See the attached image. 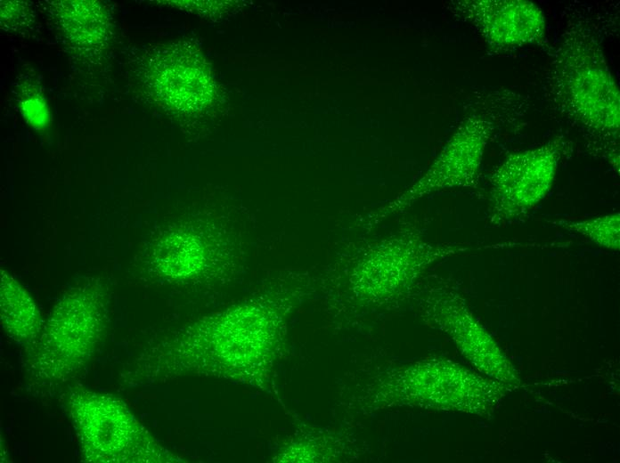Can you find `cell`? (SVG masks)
Returning <instances> with one entry per match:
<instances>
[{"label": "cell", "mask_w": 620, "mask_h": 463, "mask_svg": "<svg viewBox=\"0 0 620 463\" xmlns=\"http://www.w3.org/2000/svg\"><path fill=\"white\" fill-rule=\"evenodd\" d=\"M78 3L68 4L69 12H66L63 25L67 28L66 32L71 36V40L80 42L83 45H97L105 34V17L96 11L95 4H92L89 10L86 9L88 3Z\"/></svg>", "instance_id": "obj_11"}, {"label": "cell", "mask_w": 620, "mask_h": 463, "mask_svg": "<svg viewBox=\"0 0 620 463\" xmlns=\"http://www.w3.org/2000/svg\"><path fill=\"white\" fill-rule=\"evenodd\" d=\"M422 319L445 333L461 353L481 374L508 391L518 388V371L485 329L475 318L465 299L444 280L417 285L412 296Z\"/></svg>", "instance_id": "obj_4"}, {"label": "cell", "mask_w": 620, "mask_h": 463, "mask_svg": "<svg viewBox=\"0 0 620 463\" xmlns=\"http://www.w3.org/2000/svg\"><path fill=\"white\" fill-rule=\"evenodd\" d=\"M551 65V89L563 110L591 132L618 136L620 93L592 29L581 21L570 25Z\"/></svg>", "instance_id": "obj_3"}, {"label": "cell", "mask_w": 620, "mask_h": 463, "mask_svg": "<svg viewBox=\"0 0 620 463\" xmlns=\"http://www.w3.org/2000/svg\"><path fill=\"white\" fill-rule=\"evenodd\" d=\"M84 288L59 303L45 327L38 358L46 374L60 377L79 367L92 353L102 329L104 306L98 294Z\"/></svg>", "instance_id": "obj_6"}, {"label": "cell", "mask_w": 620, "mask_h": 463, "mask_svg": "<svg viewBox=\"0 0 620 463\" xmlns=\"http://www.w3.org/2000/svg\"><path fill=\"white\" fill-rule=\"evenodd\" d=\"M507 391L497 381L449 359L427 358L366 374L352 388L347 403L359 416L417 408L489 418Z\"/></svg>", "instance_id": "obj_1"}, {"label": "cell", "mask_w": 620, "mask_h": 463, "mask_svg": "<svg viewBox=\"0 0 620 463\" xmlns=\"http://www.w3.org/2000/svg\"><path fill=\"white\" fill-rule=\"evenodd\" d=\"M494 128V122L486 118H476L468 122L410 191L388 206L361 217L357 225L369 232L388 216L401 213L413 201L431 191L474 184L485 149Z\"/></svg>", "instance_id": "obj_7"}, {"label": "cell", "mask_w": 620, "mask_h": 463, "mask_svg": "<svg viewBox=\"0 0 620 463\" xmlns=\"http://www.w3.org/2000/svg\"><path fill=\"white\" fill-rule=\"evenodd\" d=\"M78 430L96 459L119 461L135 439V425L126 409L103 396L85 398L76 404Z\"/></svg>", "instance_id": "obj_9"}, {"label": "cell", "mask_w": 620, "mask_h": 463, "mask_svg": "<svg viewBox=\"0 0 620 463\" xmlns=\"http://www.w3.org/2000/svg\"><path fill=\"white\" fill-rule=\"evenodd\" d=\"M471 4L472 19L493 47H522L545 36V15L532 1L482 0Z\"/></svg>", "instance_id": "obj_8"}, {"label": "cell", "mask_w": 620, "mask_h": 463, "mask_svg": "<svg viewBox=\"0 0 620 463\" xmlns=\"http://www.w3.org/2000/svg\"><path fill=\"white\" fill-rule=\"evenodd\" d=\"M1 319L10 336L30 342L40 331V314L27 291L5 272L1 275Z\"/></svg>", "instance_id": "obj_10"}, {"label": "cell", "mask_w": 620, "mask_h": 463, "mask_svg": "<svg viewBox=\"0 0 620 463\" xmlns=\"http://www.w3.org/2000/svg\"><path fill=\"white\" fill-rule=\"evenodd\" d=\"M564 229L575 232L607 249L620 248V214L615 212L593 218L576 221H559Z\"/></svg>", "instance_id": "obj_12"}, {"label": "cell", "mask_w": 620, "mask_h": 463, "mask_svg": "<svg viewBox=\"0 0 620 463\" xmlns=\"http://www.w3.org/2000/svg\"><path fill=\"white\" fill-rule=\"evenodd\" d=\"M565 148L566 142L557 138L505 158L491 177L490 224L498 227L512 223L544 199L554 183Z\"/></svg>", "instance_id": "obj_5"}, {"label": "cell", "mask_w": 620, "mask_h": 463, "mask_svg": "<svg viewBox=\"0 0 620 463\" xmlns=\"http://www.w3.org/2000/svg\"><path fill=\"white\" fill-rule=\"evenodd\" d=\"M344 272L345 296L355 313L392 307L411 296L435 262L466 250L428 242L407 222L379 240L357 244Z\"/></svg>", "instance_id": "obj_2"}, {"label": "cell", "mask_w": 620, "mask_h": 463, "mask_svg": "<svg viewBox=\"0 0 620 463\" xmlns=\"http://www.w3.org/2000/svg\"><path fill=\"white\" fill-rule=\"evenodd\" d=\"M19 107L27 122L37 130L45 129L50 121L47 104L36 89L22 92Z\"/></svg>", "instance_id": "obj_13"}]
</instances>
